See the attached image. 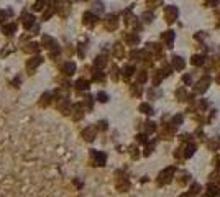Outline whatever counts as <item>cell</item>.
I'll return each instance as SVG.
<instances>
[{"instance_id":"1","label":"cell","mask_w":220,"mask_h":197,"mask_svg":"<svg viewBox=\"0 0 220 197\" xmlns=\"http://www.w3.org/2000/svg\"><path fill=\"white\" fill-rule=\"evenodd\" d=\"M107 164V155L99 150H89V166L92 168H104Z\"/></svg>"},{"instance_id":"2","label":"cell","mask_w":220,"mask_h":197,"mask_svg":"<svg viewBox=\"0 0 220 197\" xmlns=\"http://www.w3.org/2000/svg\"><path fill=\"white\" fill-rule=\"evenodd\" d=\"M54 105H56V110H58L63 117H71L72 102H71V99H69L66 94L61 95L59 99H56V100H54Z\"/></svg>"},{"instance_id":"3","label":"cell","mask_w":220,"mask_h":197,"mask_svg":"<svg viewBox=\"0 0 220 197\" xmlns=\"http://www.w3.org/2000/svg\"><path fill=\"white\" fill-rule=\"evenodd\" d=\"M85 107L82 105V102H76L72 104V110H71V120L72 122H81V120H84L85 117Z\"/></svg>"},{"instance_id":"4","label":"cell","mask_w":220,"mask_h":197,"mask_svg":"<svg viewBox=\"0 0 220 197\" xmlns=\"http://www.w3.org/2000/svg\"><path fill=\"white\" fill-rule=\"evenodd\" d=\"M97 133H99V130L95 128V125H89V127H85L84 130L81 131V136H82V140H84V141L92 143V141H95Z\"/></svg>"},{"instance_id":"5","label":"cell","mask_w":220,"mask_h":197,"mask_svg":"<svg viewBox=\"0 0 220 197\" xmlns=\"http://www.w3.org/2000/svg\"><path fill=\"white\" fill-rule=\"evenodd\" d=\"M74 89H76V92H77L79 95H82L84 92H87L89 89H91V81H89V79H85V77H79V79L74 82Z\"/></svg>"},{"instance_id":"6","label":"cell","mask_w":220,"mask_h":197,"mask_svg":"<svg viewBox=\"0 0 220 197\" xmlns=\"http://www.w3.org/2000/svg\"><path fill=\"white\" fill-rule=\"evenodd\" d=\"M53 102H54V94H53V92H43L38 99V107L48 108Z\"/></svg>"},{"instance_id":"7","label":"cell","mask_w":220,"mask_h":197,"mask_svg":"<svg viewBox=\"0 0 220 197\" xmlns=\"http://www.w3.org/2000/svg\"><path fill=\"white\" fill-rule=\"evenodd\" d=\"M76 63H72V61H66V63H63L61 64V74L64 76V77H72V76L76 74Z\"/></svg>"},{"instance_id":"8","label":"cell","mask_w":220,"mask_h":197,"mask_svg":"<svg viewBox=\"0 0 220 197\" xmlns=\"http://www.w3.org/2000/svg\"><path fill=\"white\" fill-rule=\"evenodd\" d=\"M43 61H44V59L41 58V56H33V58L28 59V61H26V71H28V74H35L36 67H38Z\"/></svg>"},{"instance_id":"9","label":"cell","mask_w":220,"mask_h":197,"mask_svg":"<svg viewBox=\"0 0 220 197\" xmlns=\"http://www.w3.org/2000/svg\"><path fill=\"white\" fill-rule=\"evenodd\" d=\"M41 45L43 48H46L48 51H53V49H59V45H58V41H56L53 36L50 35H44L43 38H41Z\"/></svg>"},{"instance_id":"10","label":"cell","mask_w":220,"mask_h":197,"mask_svg":"<svg viewBox=\"0 0 220 197\" xmlns=\"http://www.w3.org/2000/svg\"><path fill=\"white\" fill-rule=\"evenodd\" d=\"M117 176H119V172H117ZM128 187H130L128 179L125 178V176H119V178H117V191L119 192H127Z\"/></svg>"},{"instance_id":"11","label":"cell","mask_w":220,"mask_h":197,"mask_svg":"<svg viewBox=\"0 0 220 197\" xmlns=\"http://www.w3.org/2000/svg\"><path fill=\"white\" fill-rule=\"evenodd\" d=\"M81 102H82V105L85 107V110H87V112H92V110H94V102H95V97H92V95L85 94L84 99L81 100Z\"/></svg>"},{"instance_id":"12","label":"cell","mask_w":220,"mask_h":197,"mask_svg":"<svg viewBox=\"0 0 220 197\" xmlns=\"http://www.w3.org/2000/svg\"><path fill=\"white\" fill-rule=\"evenodd\" d=\"M2 31H3L5 36H13V33L17 31V25H15V23H5L3 28H2Z\"/></svg>"},{"instance_id":"13","label":"cell","mask_w":220,"mask_h":197,"mask_svg":"<svg viewBox=\"0 0 220 197\" xmlns=\"http://www.w3.org/2000/svg\"><path fill=\"white\" fill-rule=\"evenodd\" d=\"M23 51L28 53V54H36L40 51V45L38 43H28V45L23 46Z\"/></svg>"},{"instance_id":"14","label":"cell","mask_w":220,"mask_h":197,"mask_svg":"<svg viewBox=\"0 0 220 197\" xmlns=\"http://www.w3.org/2000/svg\"><path fill=\"white\" fill-rule=\"evenodd\" d=\"M94 66H95L97 69L105 67V66H107V58H105V56H97V58L94 59Z\"/></svg>"},{"instance_id":"15","label":"cell","mask_w":220,"mask_h":197,"mask_svg":"<svg viewBox=\"0 0 220 197\" xmlns=\"http://www.w3.org/2000/svg\"><path fill=\"white\" fill-rule=\"evenodd\" d=\"M92 81H94V82H104V81H105L104 72H102L100 69H95V71L92 72Z\"/></svg>"},{"instance_id":"16","label":"cell","mask_w":220,"mask_h":197,"mask_svg":"<svg viewBox=\"0 0 220 197\" xmlns=\"http://www.w3.org/2000/svg\"><path fill=\"white\" fill-rule=\"evenodd\" d=\"M33 25H35V17L33 15H26V17L23 18V26H25L26 30H31Z\"/></svg>"},{"instance_id":"17","label":"cell","mask_w":220,"mask_h":197,"mask_svg":"<svg viewBox=\"0 0 220 197\" xmlns=\"http://www.w3.org/2000/svg\"><path fill=\"white\" fill-rule=\"evenodd\" d=\"M84 23L87 26H94V25H95V17L91 15V13H85L84 15Z\"/></svg>"},{"instance_id":"18","label":"cell","mask_w":220,"mask_h":197,"mask_svg":"<svg viewBox=\"0 0 220 197\" xmlns=\"http://www.w3.org/2000/svg\"><path fill=\"white\" fill-rule=\"evenodd\" d=\"M140 112L141 114H146V115H151L153 108H151V105H148V104H140Z\"/></svg>"},{"instance_id":"19","label":"cell","mask_w":220,"mask_h":197,"mask_svg":"<svg viewBox=\"0 0 220 197\" xmlns=\"http://www.w3.org/2000/svg\"><path fill=\"white\" fill-rule=\"evenodd\" d=\"M95 100H97V102H100V104H105L108 100V95L105 94V92H97V94H95Z\"/></svg>"},{"instance_id":"20","label":"cell","mask_w":220,"mask_h":197,"mask_svg":"<svg viewBox=\"0 0 220 197\" xmlns=\"http://www.w3.org/2000/svg\"><path fill=\"white\" fill-rule=\"evenodd\" d=\"M94 125H95V128L99 131H105L108 128V125H107V122H105V120H99V122L97 123H94Z\"/></svg>"},{"instance_id":"21","label":"cell","mask_w":220,"mask_h":197,"mask_svg":"<svg viewBox=\"0 0 220 197\" xmlns=\"http://www.w3.org/2000/svg\"><path fill=\"white\" fill-rule=\"evenodd\" d=\"M133 71H135V69H133V66H127V67H125L123 72H122V74H123V79H128L130 76L133 74Z\"/></svg>"},{"instance_id":"22","label":"cell","mask_w":220,"mask_h":197,"mask_svg":"<svg viewBox=\"0 0 220 197\" xmlns=\"http://www.w3.org/2000/svg\"><path fill=\"white\" fill-rule=\"evenodd\" d=\"M145 130H146V133H153V131L156 130V127H154L153 122H146L145 123Z\"/></svg>"},{"instance_id":"23","label":"cell","mask_w":220,"mask_h":197,"mask_svg":"<svg viewBox=\"0 0 220 197\" xmlns=\"http://www.w3.org/2000/svg\"><path fill=\"white\" fill-rule=\"evenodd\" d=\"M115 56L117 58H122V56H123V48H122V45H115Z\"/></svg>"},{"instance_id":"24","label":"cell","mask_w":220,"mask_h":197,"mask_svg":"<svg viewBox=\"0 0 220 197\" xmlns=\"http://www.w3.org/2000/svg\"><path fill=\"white\" fill-rule=\"evenodd\" d=\"M130 155H132L133 159H138V156H140V153H138V148L132 146V148H130Z\"/></svg>"},{"instance_id":"25","label":"cell","mask_w":220,"mask_h":197,"mask_svg":"<svg viewBox=\"0 0 220 197\" xmlns=\"http://www.w3.org/2000/svg\"><path fill=\"white\" fill-rule=\"evenodd\" d=\"M132 94L133 95H136V97H140V94H141V89H140V86H132Z\"/></svg>"},{"instance_id":"26","label":"cell","mask_w":220,"mask_h":197,"mask_svg":"<svg viewBox=\"0 0 220 197\" xmlns=\"http://www.w3.org/2000/svg\"><path fill=\"white\" fill-rule=\"evenodd\" d=\"M110 76H112V79H113V81H119V69H117L115 66L112 67V72H110Z\"/></svg>"},{"instance_id":"27","label":"cell","mask_w":220,"mask_h":197,"mask_svg":"<svg viewBox=\"0 0 220 197\" xmlns=\"http://www.w3.org/2000/svg\"><path fill=\"white\" fill-rule=\"evenodd\" d=\"M136 141H138V143H146V135H143V133H141V135H136Z\"/></svg>"},{"instance_id":"28","label":"cell","mask_w":220,"mask_h":197,"mask_svg":"<svg viewBox=\"0 0 220 197\" xmlns=\"http://www.w3.org/2000/svg\"><path fill=\"white\" fill-rule=\"evenodd\" d=\"M5 22V17H3V12H0V23Z\"/></svg>"}]
</instances>
